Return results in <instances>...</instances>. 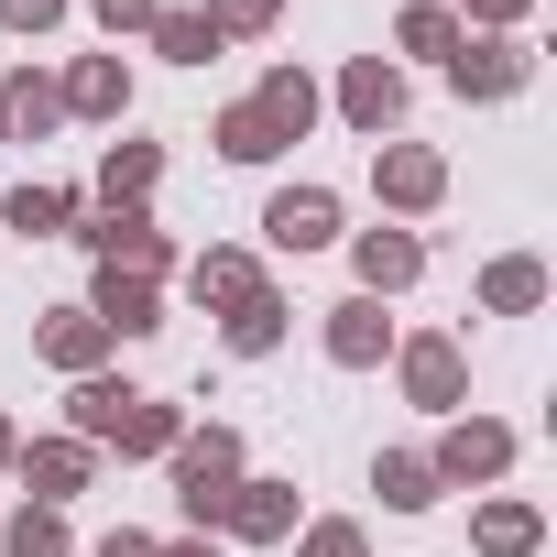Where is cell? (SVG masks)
<instances>
[{"label": "cell", "instance_id": "83f0119b", "mask_svg": "<svg viewBox=\"0 0 557 557\" xmlns=\"http://www.w3.org/2000/svg\"><path fill=\"white\" fill-rule=\"evenodd\" d=\"M0 557H66V513L55 503H23L12 535H0Z\"/></svg>", "mask_w": 557, "mask_h": 557}, {"label": "cell", "instance_id": "e0dca14e", "mask_svg": "<svg viewBox=\"0 0 557 557\" xmlns=\"http://www.w3.org/2000/svg\"><path fill=\"white\" fill-rule=\"evenodd\" d=\"M219 329H230V350H240V361H262L273 339H285V296H273V285H251V296H240Z\"/></svg>", "mask_w": 557, "mask_h": 557}, {"label": "cell", "instance_id": "d6986e66", "mask_svg": "<svg viewBox=\"0 0 557 557\" xmlns=\"http://www.w3.org/2000/svg\"><path fill=\"white\" fill-rule=\"evenodd\" d=\"M99 350H110V329H99L88 307H66V318H45V361H55V372H99Z\"/></svg>", "mask_w": 557, "mask_h": 557}, {"label": "cell", "instance_id": "4316f807", "mask_svg": "<svg viewBox=\"0 0 557 557\" xmlns=\"http://www.w3.org/2000/svg\"><path fill=\"white\" fill-rule=\"evenodd\" d=\"M535 503H481V557H535Z\"/></svg>", "mask_w": 557, "mask_h": 557}, {"label": "cell", "instance_id": "7402d4cb", "mask_svg": "<svg viewBox=\"0 0 557 557\" xmlns=\"http://www.w3.org/2000/svg\"><path fill=\"white\" fill-rule=\"evenodd\" d=\"M0 110H12V132H55V121H66L55 77H34V66H23V77H0Z\"/></svg>", "mask_w": 557, "mask_h": 557}, {"label": "cell", "instance_id": "7c38bea8", "mask_svg": "<svg viewBox=\"0 0 557 557\" xmlns=\"http://www.w3.org/2000/svg\"><path fill=\"white\" fill-rule=\"evenodd\" d=\"M88 318H99L110 339H143V329H164V318H153V285H143V273H110V262H99V296H88Z\"/></svg>", "mask_w": 557, "mask_h": 557}, {"label": "cell", "instance_id": "603a6c76", "mask_svg": "<svg viewBox=\"0 0 557 557\" xmlns=\"http://www.w3.org/2000/svg\"><path fill=\"white\" fill-rule=\"evenodd\" d=\"M219 153H230V164H273V153H285V132L240 99V110H219Z\"/></svg>", "mask_w": 557, "mask_h": 557}, {"label": "cell", "instance_id": "836d02e7", "mask_svg": "<svg viewBox=\"0 0 557 557\" xmlns=\"http://www.w3.org/2000/svg\"><path fill=\"white\" fill-rule=\"evenodd\" d=\"M470 12H481L492 34H513V23H524V0H470Z\"/></svg>", "mask_w": 557, "mask_h": 557}, {"label": "cell", "instance_id": "8d00e7d4", "mask_svg": "<svg viewBox=\"0 0 557 557\" xmlns=\"http://www.w3.org/2000/svg\"><path fill=\"white\" fill-rule=\"evenodd\" d=\"M153 557H219V546H153Z\"/></svg>", "mask_w": 557, "mask_h": 557}, {"label": "cell", "instance_id": "4dcf8cb0", "mask_svg": "<svg viewBox=\"0 0 557 557\" xmlns=\"http://www.w3.org/2000/svg\"><path fill=\"white\" fill-rule=\"evenodd\" d=\"M0 23H12V34H55V23H66V0H0Z\"/></svg>", "mask_w": 557, "mask_h": 557}, {"label": "cell", "instance_id": "1f68e13d", "mask_svg": "<svg viewBox=\"0 0 557 557\" xmlns=\"http://www.w3.org/2000/svg\"><path fill=\"white\" fill-rule=\"evenodd\" d=\"M296 557H361V524H307V546Z\"/></svg>", "mask_w": 557, "mask_h": 557}, {"label": "cell", "instance_id": "ffe728a7", "mask_svg": "<svg viewBox=\"0 0 557 557\" xmlns=\"http://www.w3.org/2000/svg\"><path fill=\"white\" fill-rule=\"evenodd\" d=\"M251 285H262V273H251L240 251H197V262H186V296H197V307H240Z\"/></svg>", "mask_w": 557, "mask_h": 557}, {"label": "cell", "instance_id": "5bb4252c", "mask_svg": "<svg viewBox=\"0 0 557 557\" xmlns=\"http://www.w3.org/2000/svg\"><path fill=\"white\" fill-rule=\"evenodd\" d=\"M12 459H23L34 503H66V492H88V437H45V448H12Z\"/></svg>", "mask_w": 557, "mask_h": 557}, {"label": "cell", "instance_id": "484cf974", "mask_svg": "<svg viewBox=\"0 0 557 557\" xmlns=\"http://www.w3.org/2000/svg\"><path fill=\"white\" fill-rule=\"evenodd\" d=\"M372 492H383V503H394V513H426V503H437V470H426V459H416V448H394V459H383V470H372Z\"/></svg>", "mask_w": 557, "mask_h": 557}, {"label": "cell", "instance_id": "4fadbf2b", "mask_svg": "<svg viewBox=\"0 0 557 557\" xmlns=\"http://www.w3.org/2000/svg\"><path fill=\"white\" fill-rule=\"evenodd\" d=\"M459 383H470V372H459V339H405V394H416V405H437V416H448V405H459Z\"/></svg>", "mask_w": 557, "mask_h": 557}, {"label": "cell", "instance_id": "277c9868", "mask_svg": "<svg viewBox=\"0 0 557 557\" xmlns=\"http://www.w3.org/2000/svg\"><path fill=\"white\" fill-rule=\"evenodd\" d=\"M426 470H437V492H448V481H503V470H513V426L459 416V426L437 437V459H426Z\"/></svg>", "mask_w": 557, "mask_h": 557}, {"label": "cell", "instance_id": "d590c367", "mask_svg": "<svg viewBox=\"0 0 557 557\" xmlns=\"http://www.w3.org/2000/svg\"><path fill=\"white\" fill-rule=\"evenodd\" d=\"M12 448H23V437H12V416H0V470H12Z\"/></svg>", "mask_w": 557, "mask_h": 557}, {"label": "cell", "instance_id": "6da1fadb", "mask_svg": "<svg viewBox=\"0 0 557 557\" xmlns=\"http://www.w3.org/2000/svg\"><path fill=\"white\" fill-rule=\"evenodd\" d=\"M66 416H77V437H88V448H121V459H164V448L186 437V426H175V405H153V394H132V383H99V372L77 383V405H66Z\"/></svg>", "mask_w": 557, "mask_h": 557}, {"label": "cell", "instance_id": "74e56055", "mask_svg": "<svg viewBox=\"0 0 557 557\" xmlns=\"http://www.w3.org/2000/svg\"><path fill=\"white\" fill-rule=\"evenodd\" d=\"M0 143H12V110H0Z\"/></svg>", "mask_w": 557, "mask_h": 557}, {"label": "cell", "instance_id": "44dd1931", "mask_svg": "<svg viewBox=\"0 0 557 557\" xmlns=\"http://www.w3.org/2000/svg\"><path fill=\"white\" fill-rule=\"evenodd\" d=\"M55 99H66V110H88V121H110V110L132 99V77H121V55H88V66H77Z\"/></svg>", "mask_w": 557, "mask_h": 557}, {"label": "cell", "instance_id": "cb8c5ba5", "mask_svg": "<svg viewBox=\"0 0 557 557\" xmlns=\"http://www.w3.org/2000/svg\"><path fill=\"white\" fill-rule=\"evenodd\" d=\"M0 219H12L23 240H55V230L77 219V197H66V186H12V208H0Z\"/></svg>", "mask_w": 557, "mask_h": 557}, {"label": "cell", "instance_id": "9c48e42d", "mask_svg": "<svg viewBox=\"0 0 557 557\" xmlns=\"http://www.w3.org/2000/svg\"><path fill=\"white\" fill-rule=\"evenodd\" d=\"M219 524H230V535H251V546L296 535V481H240V492L219 503Z\"/></svg>", "mask_w": 557, "mask_h": 557}, {"label": "cell", "instance_id": "8992f818", "mask_svg": "<svg viewBox=\"0 0 557 557\" xmlns=\"http://www.w3.org/2000/svg\"><path fill=\"white\" fill-rule=\"evenodd\" d=\"M448 77H459L470 99H513V88L535 77V55H524V34H481V45L459 34V55H448Z\"/></svg>", "mask_w": 557, "mask_h": 557}, {"label": "cell", "instance_id": "7a4b0ae2", "mask_svg": "<svg viewBox=\"0 0 557 557\" xmlns=\"http://www.w3.org/2000/svg\"><path fill=\"white\" fill-rule=\"evenodd\" d=\"M164 459H175V503H186V524H219V503L240 492V437L208 426V437H175Z\"/></svg>", "mask_w": 557, "mask_h": 557}, {"label": "cell", "instance_id": "2e32d148", "mask_svg": "<svg viewBox=\"0 0 557 557\" xmlns=\"http://www.w3.org/2000/svg\"><path fill=\"white\" fill-rule=\"evenodd\" d=\"M481 307H492V318H524V307H546V262H535V251L492 262V273H481Z\"/></svg>", "mask_w": 557, "mask_h": 557}, {"label": "cell", "instance_id": "5b68a950", "mask_svg": "<svg viewBox=\"0 0 557 557\" xmlns=\"http://www.w3.org/2000/svg\"><path fill=\"white\" fill-rule=\"evenodd\" d=\"M77 240H88V251H99L110 273H143V285H153V273H164V230H153L143 208H99V219H88Z\"/></svg>", "mask_w": 557, "mask_h": 557}, {"label": "cell", "instance_id": "e575fe53", "mask_svg": "<svg viewBox=\"0 0 557 557\" xmlns=\"http://www.w3.org/2000/svg\"><path fill=\"white\" fill-rule=\"evenodd\" d=\"M99 557H153V535H132V524H121V535H99Z\"/></svg>", "mask_w": 557, "mask_h": 557}, {"label": "cell", "instance_id": "f1b7e54d", "mask_svg": "<svg viewBox=\"0 0 557 557\" xmlns=\"http://www.w3.org/2000/svg\"><path fill=\"white\" fill-rule=\"evenodd\" d=\"M405 55H459V23L437 12V0H416V12H405Z\"/></svg>", "mask_w": 557, "mask_h": 557}, {"label": "cell", "instance_id": "ac0fdd59", "mask_svg": "<svg viewBox=\"0 0 557 557\" xmlns=\"http://www.w3.org/2000/svg\"><path fill=\"white\" fill-rule=\"evenodd\" d=\"M153 175H164V153H153V143H110L99 197H110V208H143V197H153Z\"/></svg>", "mask_w": 557, "mask_h": 557}, {"label": "cell", "instance_id": "d6a6232c", "mask_svg": "<svg viewBox=\"0 0 557 557\" xmlns=\"http://www.w3.org/2000/svg\"><path fill=\"white\" fill-rule=\"evenodd\" d=\"M153 12H164V0H99V23H110V34H153Z\"/></svg>", "mask_w": 557, "mask_h": 557}, {"label": "cell", "instance_id": "ba28073f", "mask_svg": "<svg viewBox=\"0 0 557 557\" xmlns=\"http://www.w3.org/2000/svg\"><path fill=\"white\" fill-rule=\"evenodd\" d=\"M372 186H383L394 208H437V197H448V164L416 153V143H372Z\"/></svg>", "mask_w": 557, "mask_h": 557}, {"label": "cell", "instance_id": "8fae6325", "mask_svg": "<svg viewBox=\"0 0 557 557\" xmlns=\"http://www.w3.org/2000/svg\"><path fill=\"white\" fill-rule=\"evenodd\" d=\"M426 273V240L416 230H361V296H394Z\"/></svg>", "mask_w": 557, "mask_h": 557}, {"label": "cell", "instance_id": "d4e9b609", "mask_svg": "<svg viewBox=\"0 0 557 557\" xmlns=\"http://www.w3.org/2000/svg\"><path fill=\"white\" fill-rule=\"evenodd\" d=\"M153 55L208 66V55H219V23H208V12H153Z\"/></svg>", "mask_w": 557, "mask_h": 557}, {"label": "cell", "instance_id": "52a82bcc", "mask_svg": "<svg viewBox=\"0 0 557 557\" xmlns=\"http://www.w3.org/2000/svg\"><path fill=\"white\" fill-rule=\"evenodd\" d=\"M262 230H273V251H318V240H339V197L329 186H285L262 208Z\"/></svg>", "mask_w": 557, "mask_h": 557}, {"label": "cell", "instance_id": "30bf717a", "mask_svg": "<svg viewBox=\"0 0 557 557\" xmlns=\"http://www.w3.org/2000/svg\"><path fill=\"white\" fill-rule=\"evenodd\" d=\"M394 350V329H383V296H350V307H329V361L339 372H372Z\"/></svg>", "mask_w": 557, "mask_h": 557}, {"label": "cell", "instance_id": "f546056e", "mask_svg": "<svg viewBox=\"0 0 557 557\" xmlns=\"http://www.w3.org/2000/svg\"><path fill=\"white\" fill-rule=\"evenodd\" d=\"M273 12H285V0H208V23H219V45H230V34H262Z\"/></svg>", "mask_w": 557, "mask_h": 557}, {"label": "cell", "instance_id": "9a60e30c", "mask_svg": "<svg viewBox=\"0 0 557 557\" xmlns=\"http://www.w3.org/2000/svg\"><path fill=\"white\" fill-rule=\"evenodd\" d=\"M251 110H262V121H273V132H285V143H296V132H307V121H318V77H307V66H273V77H262V99H251Z\"/></svg>", "mask_w": 557, "mask_h": 557}, {"label": "cell", "instance_id": "3957f363", "mask_svg": "<svg viewBox=\"0 0 557 557\" xmlns=\"http://www.w3.org/2000/svg\"><path fill=\"white\" fill-rule=\"evenodd\" d=\"M339 121L383 143V132L405 121V66H394V55H350V77H339Z\"/></svg>", "mask_w": 557, "mask_h": 557}]
</instances>
